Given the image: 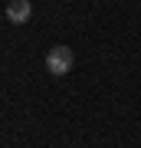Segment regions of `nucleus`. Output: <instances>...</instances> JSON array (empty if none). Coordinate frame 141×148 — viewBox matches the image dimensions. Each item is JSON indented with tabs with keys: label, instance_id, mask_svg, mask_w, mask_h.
<instances>
[{
	"label": "nucleus",
	"instance_id": "f03ea898",
	"mask_svg": "<svg viewBox=\"0 0 141 148\" xmlns=\"http://www.w3.org/2000/svg\"><path fill=\"white\" fill-rule=\"evenodd\" d=\"M30 16H33L30 0H10V3H7V20L10 23H26Z\"/></svg>",
	"mask_w": 141,
	"mask_h": 148
},
{
	"label": "nucleus",
	"instance_id": "f257e3e1",
	"mask_svg": "<svg viewBox=\"0 0 141 148\" xmlns=\"http://www.w3.org/2000/svg\"><path fill=\"white\" fill-rule=\"evenodd\" d=\"M72 63H76V56H72V49L69 46H52L49 53H46V69H49V76H66L69 69H72Z\"/></svg>",
	"mask_w": 141,
	"mask_h": 148
}]
</instances>
